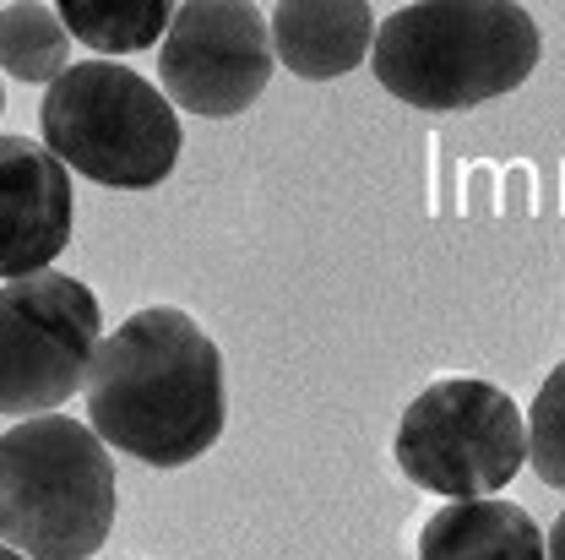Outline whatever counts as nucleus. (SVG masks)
<instances>
[{
	"mask_svg": "<svg viewBox=\"0 0 565 560\" xmlns=\"http://www.w3.org/2000/svg\"><path fill=\"white\" fill-rule=\"evenodd\" d=\"M82 392L93 435L152 468L196 463L228 424L223 353L174 305L126 316L98 344Z\"/></svg>",
	"mask_w": 565,
	"mask_h": 560,
	"instance_id": "nucleus-1",
	"label": "nucleus"
},
{
	"mask_svg": "<svg viewBox=\"0 0 565 560\" xmlns=\"http://www.w3.org/2000/svg\"><path fill=\"white\" fill-rule=\"evenodd\" d=\"M539 22L511 0H424L375 28V82L414 109H473L539 66Z\"/></svg>",
	"mask_w": 565,
	"mask_h": 560,
	"instance_id": "nucleus-2",
	"label": "nucleus"
},
{
	"mask_svg": "<svg viewBox=\"0 0 565 560\" xmlns=\"http://www.w3.org/2000/svg\"><path fill=\"white\" fill-rule=\"evenodd\" d=\"M115 528V463L93 424L66 414L0 435V539L28 560H87Z\"/></svg>",
	"mask_w": 565,
	"mask_h": 560,
	"instance_id": "nucleus-3",
	"label": "nucleus"
},
{
	"mask_svg": "<svg viewBox=\"0 0 565 560\" xmlns=\"http://www.w3.org/2000/svg\"><path fill=\"white\" fill-rule=\"evenodd\" d=\"M39 126L66 169L109 191H147L169 180L180 158L174 104L120 61H76L61 82H50Z\"/></svg>",
	"mask_w": 565,
	"mask_h": 560,
	"instance_id": "nucleus-4",
	"label": "nucleus"
},
{
	"mask_svg": "<svg viewBox=\"0 0 565 560\" xmlns=\"http://www.w3.org/2000/svg\"><path fill=\"white\" fill-rule=\"evenodd\" d=\"M397 468L429 495L451 500H484L516 479L527 463V420L479 376H446L429 381L397 420Z\"/></svg>",
	"mask_w": 565,
	"mask_h": 560,
	"instance_id": "nucleus-5",
	"label": "nucleus"
},
{
	"mask_svg": "<svg viewBox=\"0 0 565 560\" xmlns=\"http://www.w3.org/2000/svg\"><path fill=\"white\" fill-rule=\"evenodd\" d=\"M104 344V310L87 283L39 273L0 283V414L39 420L87 387V364Z\"/></svg>",
	"mask_w": 565,
	"mask_h": 560,
	"instance_id": "nucleus-6",
	"label": "nucleus"
},
{
	"mask_svg": "<svg viewBox=\"0 0 565 560\" xmlns=\"http://www.w3.org/2000/svg\"><path fill=\"white\" fill-rule=\"evenodd\" d=\"M273 66H278L273 28H267V11L250 0L174 6V22L158 50L163 98L207 120L245 115L273 82Z\"/></svg>",
	"mask_w": 565,
	"mask_h": 560,
	"instance_id": "nucleus-7",
	"label": "nucleus"
},
{
	"mask_svg": "<svg viewBox=\"0 0 565 560\" xmlns=\"http://www.w3.org/2000/svg\"><path fill=\"white\" fill-rule=\"evenodd\" d=\"M71 240L66 163L28 137H0V278L50 273Z\"/></svg>",
	"mask_w": 565,
	"mask_h": 560,
	"instance_id": "nucleus-8",
	"label": "nucleus"
},
{
	"mask_svg": "<svg viewBox=\"0 0 565 560\" xmlns=\"http://www.w3.org/2000/svg\"><path fill=\"white\" fill-rule=\"evenodd\" d=\"M267 28L273 55L305 82L349 76L375 44V11L364 0H282L267 11Z\"/></svg>",
	"mask_w": 565,
	"mask_h": 560,
	"instance_id": "nucleus-9",
	"label": "nucleus"
},
{
	"mask_svg": "<svg viewBox=\"0 0 565 560\" xmlns=\"http://www.w3.org/2000/svg\"><path fill=\"white\" fill-rule=\"evenodd\" d=\"M419 560H544V533L516 500H451L424 522Z\"/></svg>",
	"mask_w": 565,
	"mask_h": 560,
	"instance_id": "nucleus-10",
	"label": "nucleus"
},
{
	"mask_svg": "<svg viewBox=\"0 0 565 560\" xmlns=\"http://www.w3.org/2000/svg\"><path fill=\"white\" fill-rule=\"evenodd\" d=\"M61 22H66L71 39L93 44L98 55H137V50H152L169 22H174V6L169 0H61L55 6Z\"/></svg>",
	"mask_w": 565,
	"mask_h": 560,
	"instance_id": "nucleus-11",
	"label": "nucleus"
},
{
	"mask_svg": "<svg viewBox=\"0 0 565 560\" xmlns=\"http://www.w3.org/2000/svg\"><path fill=\"white\" fill-rule=\"evenodd\" d=\"M66 61L71 33L55 6H0V71H11L17 82H61L71 71Z\"/></svg>",
	"mask_w": 565,
	"mask_h": 560,
	"instance_id": "nucleus-12",
	"label": "nucleus"
},
{
	"mask_svg": "<svg viewBox=\"0 0 565 560\" xmlns=\"http://www.w3.org/2000/svg\"><path fill=\"white\" fill-rule=\"evenodd\" d=\"M527 463L544 485L565 490V359L544 376V387L527 409Z\"/></svg>",
	"mask_w": 565,
	"mask_h": 560,
	"instance_id": "nucleus-13",
	"label": "nucleus"
},
{
	"mask_svg": "<svg viewBox=\"0 0 565 560\" xmlns=\"http://www.w3.org/2000/svg\"><path fill=\"white\" fill-rule=\"evenodd\" d=\"M550 560H565V511L555 517V528H550Z\"/></svg>",
	"mask_w": 565,
	"mask_h": 560,
	"instance_id": "nucleus-14",
	"label": "nucleus"
},
{
	"mask_svg": "<svg viewBox=\"0 0 565 560\" xmlns=\"http://www.w3.org/2000/svg\"><path fill=\"white\" fill-rule=\"evenodd\" d=\"M0 560H28V556H17V550H11V545H0Z\"/></svg>",
	"mask_w": 565,
	"mask_h": 560,
	"instance_id": "nucleus-15",
	"label": "nucleus"
},
{
	"mask_svg": "<svg viewBox=\"0 0 565 560\" xmlns=\"http://www.w3.org/2000/svg\"><path fill=\"white\" fill-rule=\"evenodd\" d=\"M0 109H6V98H0Z\"/></svg>",
	"mask_w": 565,
	"mask_h": 560,
	"instance_id": "nucleus-16",
	"label": "nucleus"
}]
</instances>
